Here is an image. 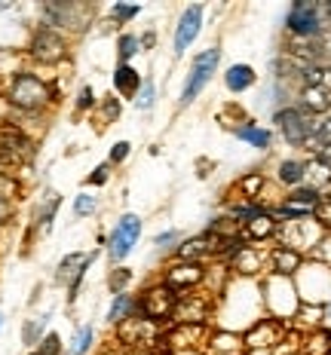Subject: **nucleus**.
I'll use <instances>...</instances> for the list:
<instances>
[{"instance_id":"7ed1b4c3","label":"nucleus","mask_w":331,"mask_h":355,"mask_svg":"<svg viewBox=\"0 0 331 355\" xmlns=\"http://www.w3.org/2000/svg\"><path fill=\"white\" fill-rule=\"evenodd\" d=\"M325 12L328 10L316 0H298V3H291L289 16H285V28L298 40H319L322 31H325Z\"/></svg>"},{"instance_id":"79ce46f5","label":"nucleus","mask_w":331,"mask_h":355,"mask_svg":"<svg viewBox=\"0 0 331 355\" xmlns=\"http://www.w3.org/2000/svg\"><path fill=\"white\" fill-rule=\"evenodd\" d=\"M313 218H316V224H319L322 230H331V199L328 196H322V202L316 205Z\"/></svg>"},{"instance_id":"473e14b6","label":"nucleus","mask_w":331,"mask_h":355,"mask_svg":"<svg viewBox=\"0 0 331 355\" xmlns=\"http://www.w3.org/2000/svg\"><path fill=\"white\" fill-rule=\"evenodd\" d=\"M95 346V328L92 324H83V328L74 334V343H71V355H90Z\"/></svg>"},{"instance_id":"bb28decb","label":"nucleus","mask_w":331,"mask_h":355,"mask_svg":"<svg viewBox=\"0 0 331 355\" xmlns=\"http://www.w3.org/2000/svg\"><path fill=\"white\" fill-rule=\"evenodd\" d=\"M46 322H49V315L28 319L25 324H22V343H25V346H40L43 337H46Z\"/></svg>"},{"instance_id":"4468645a","label":"nucleus","mask_w":331,"mask_h":355,"mask_svg":"<svg viewBox=\"0 0 331 355\" xmlns=\"http://www.w3.org/2000/svg\"><path fill=\"white\" fill-rule=\"evenodd\" d=\"M209 306H212L209 297H200V294H181L172 322L175 324H205V319H209Z\"/></svg>"},{"instance_id":"aec40b11","label":"nucleus","mask_w":331,"mask_h":355,"mask_svg":"<svg viewBox=\"0 0 331 355\" xmlns=\"http://www.w3.org/2000/svg\"><path fill=\"white\" fill-rule=\"evenodd\" d=\"M132 315H142V309H138V297H135V294H129V291L114 294V300H110V306H108V315H105V319H108L110 324H123L126 319H132Z\"/></svg>"},{"instance_id":"a211bd4d","label":"nucleus","mask_w":331,"mask_h":355,"mask_svg":"<svg viewBox=\"0 0 331 355\" xmlns=\"http://www.w3.org/2000/svg\"><path fill=\"white\" fill-rule=\"evenodd\" d=\"M300 107L310 116L331 114V89L328 86H304L300 89Z\"/></svg>"},{"instance_id":"37998d69","label":"nucleus","mask_w":331,"mask_h":355,"mask_svg":"<svg viewBox=\"0 0 331 355\" xmlns=\"http://www.w3.org/2000/svg\"><path fill=\"white\" fill-rule=\"evenodd\" d=\"M37 352L40 355H62V337H58L56 331H49V334L43 337V343L37 346Z\"/></svg>"},{"instance_id":"72a5a7b5","label":"nucleus","mask_w":331,"mask_h":355,"mask_svg":"<svg viewBox=\"0 0 331 355\" xmlns=\"http://www.w3.org/2000/svg\"><path fill=\"white\" fill-rule=\"evenodd\" d=\"M132 105H135L138 110H153V105H157V83H153L151 77H144V83H142V89H138V95L132 98Z\"/></svg>"},{"instance_id":"c9c22d12","label":"nucleus","mask_w":331,"mask_h":355,"mask_svg":"<svg viewBox=\"0 0 331 355\" xmlns=\"http://www.w3.org/2000/svg\"><path fill=\"white\" fill-rule=\"evenodd\" d=\"M132 282V270L129 266H114V270L108 272V291L110 294H123Z\"/></svg>"},{"instance_id":"09e8293b","label":"nucleus","mask_w":331,"mask_h":355,"mask_svg":"<svg viewBox=\"0 0 331 355\" xmlns=\"http://www.w3.org/2000/svg\"><path fill=\"white\" fill-rule=\"evenodd\" d=\"M0 331H3V313H0Z\"/></svg>"},{"instance_id":"f3484780","label":"nucleus","mask_w":331,"mask_h":355,"mask_svg":"<svg viewBox=\"0 0 331 355\" xmlns=\"http://www.w3.org/2000/svg\"><path fill=\"white\" fill-rule=\"evenodd\" d=\"M110 83H114L117 95H123V98H135L138 89H142V83H144V77H142V71H135L132 64H117Z\"/></svg>"},{"instance_id":"4c0bfd02","label":"nucleus","mask_w":331,"mask_h":355,"mask_svg":"<svg viewBox=\"0 0 331 355\" xmlns=\"http://www.w3.org/2000/svg\"><path fill=\"white\" fill-rule=\"evenodd\" d=\"M95 211H99V196H92L90 190L74 196V214H77V218H92Z\"/></svg>"},{"instance_id":"ddd939ff","label":"nucleus","mask_w":331,"mask_h":355,"mask_svg":"<svg viewBox=\"0 0 331 355\" xmlns=\"http://www.w3.org/2000/svg\"><path fill=\"white\" fill-rule=\"evenodd\" d=\"M218 251H221V239H215L212 233H200L184 239L175 248V254H178V261H187V263H205L209 257H218Z\"/></svg>"},{"instance_id":"b1692460","label":"nucleus","mask_w":331,"mask_h":355,"mask_svg":"<svg viewBox=\"0 0 331 355\" xmlns=\"http://www.w3.org/2000/svg\"><path fill=\"white\" fill-rule=\"evenodd\" d=\"M58 209H62V196L58 193H46L43 196V202L37 205V211H34V227L37 230H49L53 227V220H56V214Z\"/></svg>"},{"instance_id":"cd10ccee","label":"nucleus","mask_w":331,"mask_h":355,"mask_svg":"<svg viewBox=\"0 0 331 355\" xmlns=\"http://www.w3.org/2000/svg\"><path fill=\"white\" fill-rule=\"evenodd\" d=\"M264 175L261 172H248V175H242L239 181H237V190H239V196L242 199H248V202H257V196L264 193Z\"/></svg>"},{"instance_id":"0eeeda50","label":"nucleus","mask_w":331,"mask_h":355,"mask_svg":"<svg viewBox=\"0 0 331 355\" xmlns=\"http://www.w3.org/2000/svg\"><path fill=\"white\" fill-rule=\"evenodd\" d=\"M28 55L40 64H58L68 55V37L40 21V25L34 28L31 40H28Z\"/></svg>"},{"instance_id":"f257e3e1","label":"nucleus","mask_w":331,"mask_h":355,"mask_svg":"<svg viewBox=\"0 0 331 355\" xmlns=\"http://www.w3.org/2000/svg\"><path fill=\"white\" fill-rule=\"evenodd\" d=\"M6 101L19 110V114H40L46 105L58 101L56 86H49L43 77L31 71H16L6 86Z\"/></svg>"},{"instance_id":"a18cd8bd","label":"nucleus","mask_w":331,"mask_h":355,"mask_svg":"<svg viewBox=\"0 0 331 355\" xmlns=\"http://www.w3.org/2000/svg\"><path fill=\"white\" fill-rule=\"evenodd\" d=\"M126 355H160L157 349H129Z\"/></svg>"},{"instance_id":"2f4dec72","label":"nucleus","mask_w":331,"mask_h":355,"mask_svg":"<svg viewBox=\"0 0 331 355\" xmlns=\"http://www.w3.org/2000/svg\"><path fill=\"white\" fill-rule=\"evenodd\" d=\"M12 196H16V181L0 175V224H3V220L12 214V205H16V202H12Z\"/></svg>"},{"instance_id":"f03ea898","label":"nucleus","mask_w":331,"mask_h":355,"mask_svg":"<svg viewBox=\"0 0 331 355\" xmlns=\"http://www.w3.org/2000/svg\"><path fill=\"white\" fill-rule=\"evenodd\" d=\"M95 6L90 3H71V0H56V3H43V25L56 28L62 34H80L92 25Z\"/></svg>"},{"instance_id":"423d86ee","label":"nucleus","mask_w":331,"mask_h":355,"mask_svg":"<svg viewBox=\"0 0 331 355\" xmlns=\"http://www.w3.org/2000/svg\"><path fill=\"white\" fill-rule=\"evenodd\" d=\"M276 129L282 132V138L291 147H307V141L316 135V116H310L304 107H282L273 114Z\"/></svg>"},{"instance_id":"9d476101","label":"nucleus","mask_w":331,"mask_h":355,"mask_svg":"<svg viewBox=\"0 0 331 355\" xmlns=\"http://www.w3.org/2000/svg\"><path fill=\"white\" fill-rule=\"evenodd\" d=\"M285 340V324L282 319H257L252 328L246 331V337H242V346H246L248 352H261V349H276V343H282Z\"/></svg>"},{"instance_id":"6e6552de","label":"nucleus","mask_w":331,"mask_h":355,"mask_svg":"<svg viewBox=\"0 0 331 355\" xmlns=\"http://www.w3.org/2000/svg\"><path fill=\"white\" fill-rule=\"evenodd\" d=\"M178 300H181V294H175L166 282H153V285H147L142 291V297H138V309H142L144 319L163 324V322H169L175 315Z\"/></svg>"},{"instance_id":"7c9ffc66","label":"nucleus","mask_w":331,"mask_h":355,"mask_svg":"<svg viewBox=\"0 0 331 355\" xmlns=\"http://www.w3.org/2000/svg\"><path fill=\"white\" fill-rule=\"evenodd\" d=\"M304 355H331V331L316 328L304 343Z\"/></svg>"},{"instance_id":"4be33fe9","label":"nucleus","mask_w":331,"mask_h":355,"mask_svg":"<svg viewBox=\"0 0 331 355\" xmlns=\"http://www.w3.org/2000/svg\"><path fill=\"white\" fill-rule=\"evenodd\" d=\"M233 135H237L239 141H246L248 147H257V150H267L270 141H273L270 129H264V125H257L252 120H246L242 125H237V129H233Z\"/></svg>"},{"instance_id":"5701e85b","label":"nucleus","mask_w":331,"mask_h":355,"mask_svg":"<svg viewBox=\"0 0 331 355\" xmlns=\"http://www.w3.org/2000/svg\"><path fill=\"white\" fill-rule=\"evenodd\" d=\"M276 178H279V184H285V187H300V184L307 181V162H300V159H282L279 162V168H276Z\"/></svg>"},{"instance_id":"c03bdc74","label":"nucleus","mask_w":331,"mask_h":355,"mask_svg":"<svg viewBox=\"0 0 331 355\" xmlns=\"http://www.w3.org/2000/svg\"><path fill=\"white\" fill-rule=\"evenodd\" d=\"M153 43H157V34H153V31H144V34H142V49H151Z\"/></svg>"},{"instance_id":"58836bf2","label":"nucleus","mask_w":331,"mask_h":355,"mask_svg":"<svg viewBox=\"0 0 331 355\" xmlns=\"http://www.w3.org/2000/svg\"><path fill=\"white\" fill-rule=\"evenodd\" d=\"M110 175H114V166L110 162H99L92 168V175H86V187H105L110 181Z\"/></svg>"},{"instance_id":"20e7f679","label":"nucleus","mask_w":331,"mask_h":355,"mask_svg":"<svg viewBox=\"0 0 331 355\" xmlns=\"http://www.w3.org/2000/svg\"><path fill=\"white\" fill-rule=\"evenodd\" d=\"M142 230H144V220L138 218V214H132V211H126V214H120L117 218V224H114V230H110V236H108V257H110V263L114 266H120L126 257L135 251V245H138V239H142Z\"/></svg>"},{"instance_id":"2eb2a0df","label":"nucleus","mask_w":331,"mask_h":355,"mask_svg":"<svg viewBox=\"0 0 331 355\" xmlns=\"http://www.w3.org/2000/svg\"><path fill=\"white\" fill-rule=\"evenodd\" d=\"M279 233V220L273 218V211L264 209L261 214H255L246 227H242V239L246 242H264V239H273Z\"/></svg>"},{"instance_id":"c85d7f7f","label":"nucleus","mask_w":331,"mask_h":355,"mask_svg":"<svg viewBox=\"0 0 331 355\" xmlns=\"http://www.w3.org/2000/svg\"><path fill=\"white\" fill-rule=\"evenodd\" d=\"M209 349L215 355H239L242 340L233 337V334H227V331H218V334L209 337Z\"/></svg>"},{"instance_id":"f704fd0d","label":"nucleus","mask_w":331,"mask_h":355,"mask_svg":"<svg viewBox=\"0 0 331 355\" xmlns=\"http://www.w3.org/2000/svg\"><path fill=\"white\" fill-rule=\"evenodd\" d=\"M138 12H142V6L138 3H120V0H117V3H110L108 16H110V21H117V25H129Z\"/></svg>"},{"instance_id":"393cba45","label":"nucleus","mask_w":331,"mask_h":355,"mask_svg":"<svg viewBox=\"0 0 331 355\" xmlns=\"http://www.w3.org/2000/svg\"><path fill=\"white\" fill-rule=\"evenodd\" d=\"M307 187L319 190V187H331V162L322 157H313L307 162Z\"/></svg>"},{"instance_id":"8fccbe9b","label":"nucleus","mask_w":331,"mask_h":355,"mask_svg":"<svg viewBox=\"0 0 331 355\" xmlns=\"http://www.w3.org/2000/svg\"><path fill=\"white\" fill-rule=\"evenodd\" d=\"M28 355H40V352H37V349H31V352H28Z\"/></svg>"},{"instance_id":"f8f14e48","label":"nucleus","mask_w":331,"mask_h":355,"mask_svg":"<svg viewBox=\"0 0 331 355\" xmlns=\"http://www.w3.org/2000/svg\"><path fill=\"white\" fill-rule=\"evenodd\" d=\"M200 31H203V6L194 3V6H187V10L181 12L178 25H175V37H172L175 55H184V53H187V49L194 46V40L200 37Z\"/></svg>"},{"instance_id":"1a4fd4ad","label":"nucleus","mask_w":331,"mask_h":355,"mask_svg":"<svg viewBox=\"0 0 331 355\" xmlns=\"http://www.w3.org/2000/svg\"><path fill=\"white\" fill-rule=\"evenodd\" d=\"M279 239H282L285 248H294V251H304V248H313L319 245L322 239V227L316 224V218H298V220H282L279 224Z\"/></svg>"},{"instance_id":"dca6fc26","label":"nucleus","mask_w":331,"mask_h":355,"mask_svg":"<svg viewBox=\"0 0 331 355\" xmlns=\"http://www.w3.org/2000/svg\"><path fill=\"white\" fill-rule=\"evenodd\" d=\"M300 266H304L300 251L285 248V245H276L273 251H270V270H273L276 276L289 279V276H294V272H300Z\"/></svg>"},{"instance_id":"a878e982","label":"nucleus","mask_w":331,"mask_h":355,"mask_svg":"<svg viewBox=\"0 0 331 355\" xmlns=\"http://www.w3.org/2000/svg\"><path fill=\"white\" fill-rule=\"evenodd\" d=\"M142 53V37L132 34V31H123L117 37V58H120V64H132V58Z\"/></svg>"},{"instance_id":"e433bc0d","label":"nucleus","mask_w":331,"mask_h":355,"mask_svg":"<svg viewBox=\"0 0 331 355\" xmlns=\"http://www.w3.org/2000/svg\"><path fill=\"white\" fill-rule=\"evenodd\" d=\"M74 107H77V114H95V107H99V95H95V89L90 83L80 86L77 98H74Z\"/></svg>"},{"instance_id":"a19ab883","label":"nucleus","mask_w":331,"mask_h":355,"mask_svg":"<svg viewBox=\"0 0 331 355\" xmlns=\"http://www.w3.org/2000/svg\"><path fill=\"white\" fill-rule=\"evenodd\" d=\"M178 245H181V242H178V233H175V230H166V233L153 236V248H157V251H172Z\"/></svg>"},{"instance_id":"c756f323","label":"nucleus","mask_w":331,"mask_h":355,"mask_svg":"<svg viewBox=\"0 0 331 355\" xmlns=\"http://www.w3.org/2000/svg\"><path fill=\"white\" fill-rule=\"evenodd\" d=\"M120 114H123V105H120V98H117V95H105V98H99L95 116H99L101 125L117 123V120H120Z\"/></svg>"},{"instance_id":"412c9836","label":"nucleus","mask_w":331,"mask_h":355,"mask_svg":"<svg viewBox=\"0 0 331 355\" xmlns=\"http://www.w3.org/2000/svg\"><path fill=\"white\" fill-rule=\"evenodd\" d=\"M255 80H257V73L252 64H230V68L224 71V86H227V92H233V95L252 89Z\"/></svg>"},{"instance_id":"de8ad7c7","label":"nucleus","mask_w":331,"mask_h":355,"mask_svg":"<svg viewBox=\"0 0 331 355\" xmlns=\"http://www.w3.org/2000/svg\"><path fill=\"white\" fill-rule=\"evenodd\" d=\"M172 355H196V352H172Z\"/></svg>"},{"instance_id":"ea45409f","label":"nucleus","mask_w":331,"mask_h":355,"mask_svg":"<svg viewBox=\"0 0 331 355\" xmlns=\"http://www.w3.org/2000/svg\"><path fill=\"white\" fill-rule=\"evenodd\" d=\"M129 153H132V144L129 141H117V144H110L108 162H110V166H123V162L129 159Z\"/></svg>"},{"instance_id":"9b49d317","label":"nucleus","mask_w":331,"mask_h":355,"mask_svg":"<svg viewBox=\"0 0 331 355\" xmlns=\"http://www.w3.org/2000/svg\"><path fill=\"white\" fill-rule=\"evenodd\" d=\"M160 282H166L175 294H190L196 285L205 282V266L203 263L175 261V263L166 266V272H163V279H160Z\"/></svg>"},{"instance_id":"6ab92c4d","label":"nucleus","mask_w":331,"mask_h":355,"mask_svg":"<svg viewBox=\"0 0 331 355\" xmlns=\"http://www.w3.org/2000/svg\"><path fill=\"white\" fill-rule=\"evenodd\" d=\"M264 261H270V257H264V251H257L255 245H242L227 263H230V270L242 272V276H255V272L264 270Z\"/></svg>"},{"instance_id":"39448f33","label":"nucleus","mask_w":331,"mask_h":355,"mask_svg":"<svg viewBox=\"0 0 331 355\" xmlns=\"http://www.w3.org/2000/svg\"><path fill=\"white\" fill-rule=\"evenodd\" d=\"M218 64H221V49L218 46H209V49H203L200 55H194V62H190V73H187L184 89H181V105H190V101L200 98L203 89L212 83V77H215Z\"/></svg>"},{"instance_id":"49530a36","label":"nucleus","mask_w":331,"mask_h":355,"mask_svg":"<svg viewBox=\"0 0 331 355\" xmlns=\"http://www.w3.org/2000/svg\"><path fill=\"white\" fill-rule=\"evenodd\" d=\"M248 355H276V352H270V349H261V352H248Z\"/></svg>"}]
</instances>
